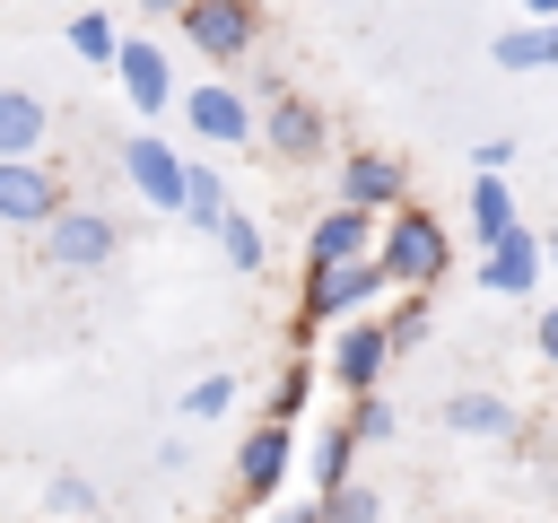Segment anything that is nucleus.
<instances>
[{"label":"nucleus","mask_w":558,"mask_h":523,"mask_svg":"<svg viewBox=\"0 0 558 523\" xmlns=\"http://www.w3.org/2000/svg\"><path fill=\"white\" fill-rule=\"evenodd\" d=\"M541 270H558V227H549V235H541Z\"/></svg>","instance_id":"obj_32"},{"label":"nucleus","mask_w":558,"mask_h":523,"mask_svg":"<svg viewBox=\"0 0 558 523\" xmlns=\"http://www.w3.org/2000/svg\"><path fill=\"white\" fill-rule=\"evenodd\" d=\"M445 427H453V436H514V401H497V392H453V401H445Z\"/></svg>","instance_id":"obj_18"},{"label":"nucleus","mask_w":558,"mask_h":523,"mask_svg":"<svg viewBox=\"0 0 558 523\" xmlns=\"http://www.w3.org/2000/svg\"><path fill=\"white\" fill-rule=\"evenodd\" d=\"M506 227H523V218H514V192H506V174H471V235H480V244H497Z\"/></svg>","instance_id":"obj_19"},{"label":"nucleus","mask_w":558,"mask_h":523,"mask_svg":"<svg viewBox=\"0 0 558 523\" xmlns=\"http://www.w3.org/2000/svg\"><path fill=\"white\" fill-rule=\"evenodd\" d=\"M253 139H262L279 166H314V157L331 148V122H323V105H314V96H296V87H279V78H270V105L253 113Z\"/></svg>","instance_id":"obj_3"},{"label":"nucleus","mask_w":558,"mask_h":523,"mask_svg":"<svg viewBox=\"0 0 558 523\" xmlns=\"http://www.w3.org/2000/svg\"><path fill=\"white\" fill-rule=\"evenodd\" d=\"M541 288V235L506 227L497 244H480V296H532Z\"/></svg>","instance_id":"obj_13"},{"label":"nucleus","mask_w":558,"mask_h":523,"mask_svg":"<svg viewBox=\"0 0 558 523\" xmlns=\"http://www.w3.org/2000/svg\"><path fill=\"white\" fill-rule=\"evenodd\" d=\"M314 384H323V366H314V357H288V366H279V392H270V418L296 427V410L314 401Z\"/></svg>","instance_id":"obj_22"},{"label":"nucleus","mask_w":558,"mask_h":523,"mask_svg":"<svg viewBox=\"0 0 558 523\" xmlns=\"http://www.w3.org/2000/svg\"><path fill=\"white\" fill-rule=\"evenodd\" d=\"M227 410H235V375H201L183 392V418H227Z\"/></svg>","instance_id":"obj_28"},{"label":"nucleus","mask_w":558,"mask_h":523,"mask_svg":"<svg viewBox=\"0 0 558 523\" xmlns=\"http://www.w3.org/2000/svg\"><path fill=\"white\" fill-rule=\"evenodd\" d=\"M506 166H514V139H506V131H497V139H480V148H471V174H506Z\"/></svg>","instance_id":"obj_29"},{"label":"nucleus","mask_w":558,"mask_h":523,"mask_svg":"<svg viewBox=\"0 0 558 523\" xmlns=\"http://www.w3.org/2000/svg\"><path fill=\"white\" fill-rule=\"evenodd\" d=\"M44 514H52V523L96 514V479H87V471H52V479H44Z\"/></svg>","instance_id":"obj_23"},{"label":"nucleus","mask_w":558,"mask_h":523,"mask_svg":"<svg viewBox=\"0 0 558 523\" xmlns=\"http://www.w3.org/2000/svg\"><path fill=\"white\" fill-rule=\"evenodd\" d=\"M532 349H541V357H549V366H558V296H549V305H541V314H532Z\"/></svg>","instance_id":"obj_30"},{"label":"nucleus","mask_w":558,"mask_h":523,"mask_svg":"<svg viewBox=\"0 0 558 523\" xmlns=\"http://www.w3.org/2000/svg\"><path fill=\"white\" fill-rule=\"evenodd\" d=\"M61 200H70V183L52 157H0V227H44Z\"/></svg>","instance_id":"obj_8"},{"label":"nucleus","mask_w":558,"mask_h":523,"mask_svg":"<svg viewBox=\"0 0 558 523\" xmlns=\"http://www.w3.org/2000/svg\"><path fill=\"white\" fill-rule=\"evenodd\" d=\"M366 253H375V209L331 200V209L305 227V270H323V262H366Z\"/></svg>","instance_id":"obj_14"},{"label":"nucleus","mask_w":558,"mask_h":523,"mask_svg":"<svg viewBox=\"0 0 558 523\" xmlns=\"http://www.w3.org/2000/svg\"><path fill=\"white\" fill-rule=\"evenodd\" d=\"M488 61H497V70H514V78H523V70H558V17L506 26V35L488 44Z\"/></svg>","instance_id":"obj_16"},{"label":"nucleus","mask_w":558,"mask_h":523,"mask_svg":"<svg viewBox=\"0 0 558 523\" xmlns=\"http://www.w3.org/2000/svg\"><path fill=\"white\" fill-rule=\"evenodd\" d=\"M174 105H183V131H192V139H218V148H244V139H253V96L227 87V78L174 87Z\"/></svg>","instance_id":"obj_9"},{"label":"nucleus","mask_w":558,"mask_h":523,"mask_svg":"<svg viewBox=\"0 0 558 523\" xmlns=\"http://www.w3.org/2000/svg\"><path fill=\"white\" fill-rule=\"evenodd\" d=\"M122 183H131L148 209H174V200H183V148L157 139V131H131V139H122Z\"/></svg>","instance_id":"obj_10"},{"label":"nucleus","mask_w":558,"mask_h":523,"mask_svg":"<svg viewBox=\"0 0 558 523\" xmlns=\"http://www.w3.org/2000/svg\"><path fill=\"white\" fill-rule=\"evenodd\" d=\"M349 462H357V436H349V427L314 436V497H323V488H340V479H349Z\"/></svg>","instance_id":"obj_27"},{"label":"nucleus","mask_w":558,"mask_h":523,"mask_svg":"<svg viewBox=\"0 0 558 523\" xmlns=\"http://www.w3.org/2000/svg\"><path fill=\"white\" fill-rule=\"evenodd\" d=\"M340 166V200L349 209H392V200H410V166L392 157V148H349V157H331Z\"/></svg>","instance_id":"obj_11"},{"label":"nucleus","mask_w":558,"mask_h":523,"mask_svg":"<svg viewBox=\"0 0 558 523\" xmlns=\"http://www.w3.org/2000/svg\"><path fill=\"white\" fill-rule=\"evenodd\" d=\"M35 235H44V262H52V270H70V279H78V270H105V262L122 253V227H113L105 209H70V200H61Z\"/></svg>","instance_id":"obj_5"},{"label":"nucleus","mask_w":558,"mask_h":523,"mask_svg":"<svg viewBox=\"0 0 558 523\" xmlns=\"http://www.w3.org/2000/svg\"><path fill=\"white\" fill-rule=\"evenodd\" d=\"M288 471H296V427L262 418V427L235 445V506H270V497L288 488Z\"/></svg>","instance_id":"obj_7"},{"label":"nucleus","mask_w":558,"mask_h":523,"mask_svg":"<svg viewBox=\"0 0 558 523\" xmlns=\"http://www.w3.org/2000/svg\"><path fill=\"white\" fill-rule=\"evenodd\" d=\"M174 218H192L201 235L227 218V183H218V166H209V157H183V200H174Z\"/></svg>","instance_id":"obj_17"},{"label":"nucleus","mask_w":558,"mask_h":523,"mask_svg":"<svg viewBox=\"0 0 558 523\" xmlns=\"http://www.w3.org/2000/svg\"><path fill=\"white\" fill-rule=\"evenodd\" d=\"M174 26H183V44L201 52V61H244L253 44H262V0H183L174 9Z\"/></svg>","instance_id":"obj_4"},{"label":"nucleus","mask_w":558,"mask_h":523,"mask_svg":"<svg viewBox=\"0 0 558 523\" xmlns=\"http://www.w3.org/2000/svg\"><path fill=\"white\" fill-rule=\"evenodd\" d=\"M340 427H349L357 453H366V445H392V436H401V410H392L384 384H375V392H349V418H340Z\"/></svg>","instance_id":"obj_21"},{"label":"nucleus","mask_w":558,"mask_h":523,"mask_svg":"<svg viewBox=\"0 0 558 523\" xmlns=\"http://www.w3.org/2000/svg\"><path fill=\"white\" fill-rule=\"evenodd\" d=\"M52 139V105L35 87H0V157H35Z\"/></svg>","instance_id":"obj_15"},{"label":"nucleus","mask_w":558,"mask_h":523,"mask_svg":"<svg viewBox=\"0 0 558 523\" xmlns=\"http://www.w3.org/2000/svg\"><path fill=\"white\" fill-rule=\"evenodd\" d=\"M375 270H384L392 288H436V279L453 270L445 218H436L427 200H392V209L375 218Z\"/></svg>","instance_id":"obj_1"},{"label":"nucleus","mask_w":558,"mask_h":523,"mask_svg":"<svg viewBox=\"0 0 558 523\" xmlns=\"http://www.w3.org/2000/svg\"><path fill=\"white\" fill-rule=\"evenodd\" d=\"M218 523H244V514H218Z\"/></svg>","instance_id":"obj_35"},{"label":"nucleus","mask_w":558,"mask_h":523,"mask_svg":"<svg viewBox=\"0 0 558 523\" xmlns=\"http://www.w3.org/2000/svg\"><path fill=\"white\" fill-rule=\"evenodd\" d=\"M514 9H523V17H558V0H514Z\"/></svg>","instance_id":"obj_33"},{"label":"nucleus","mask_w":558,"mask_h":523,"mask_svg":"<svg viewBox=\"0 0 558 523\" xmlns=\"http://www.w3.org/2000/svg\"><path fill=\"white\" fill-rule=\"evenodd\" d=\"M174 9H183V0H140V17H174Z\"/></svg>","instance_id":"obj_31"},{"label":"nucleus","mask_w":558,"mask_h":523,"mask_svg":"<svg viewBox=\"0 0 558 523\" xmlns=\"http://www.w3.org/2000/svg\"><path fill=\"white\" fill-rule=\"evenodd\" d=\"M340 392H375L384 375H392V340H384V323H375V305L366 314H349V323H331V357H314Z\"/></svg>","instance_id":"obj_6"},{"label":"nucleus","mask_w":558,"mask_h":523,"mask_svg":"<svg viewBox=\"0 0 558 523\" xmlns=\"http://www.w3.org/2000/svg\"><path fill=\"white\" fill-rule=\"evenodd\" d=\"M314 506H323V523H384V497H375V488H357V479L323 488Z\"/></svg>","instance_id":"obj_26"},{"label":"nucleus","mask_w":558,"mask_h":523,"mask_svg":"<svg viewBox=\"0 0 558 523\" xmlns=\"http://www.w3.org/2000/svg\"><path fill=\"white\" fill-rule=\"evenodd\" d=\"M105 70L122 78V96H131L140 113H166V105H174V70H166V44H148V35H122Z\"/></svg>","instance_id":"obj_12"},{"label":"nucleus","mask_w":558,"mask_h":523,"mask_svg":"<svg viewBox=\"0 0 558 523\" xmlns=\"http://www.w3.org/2000/svg\"><path fill=\"white\" fill-rule=\"evenodd\" d=\"M384 323V340H392V357L401 349H418L427 331H436V305H427V288H392V314H375Z\"/></svg>","instance_id":"obj_20"},{"label":"nucleus","mask_w":558,"mask_h":523,"mask_svg":"<svg viewBox=\"0 0 558 523\" xmlns=\"http://www.w3.org/2000/svg\"><path fill=\"white\" fill-rule=\"evenodd\" d=\"M392 279L375 270V253L366 262H323V270H305V296H296V323L305 331H331V323H349V314H366L375 296H384Z\"/></svg>","instance_id":"obj_2"},{"label":"nucleus","mask_w":558,"mask_h":523,"mask_svg":"<svg viewBox=\"0 0 558 523\" xmlns=\"http://www.w3.org/2000/svg\"><path fill=\"white\" fill-rule=\"evenodd\" d=\"M209 235L227 244V262H235V270H262V262H270V244H262V227H253L244 209H227V218H218Z\"/></svg>","instance_id":"obj_25"},{"label":"nucleus","mask_w":558,"mask_h":523,"mask_svg":"<svg viewBox=\"0 0 558 523\" xmlns=\"http://www.w3.org/2000/svg\"><path fill=\"white\" fill-rule=\"evenodd\" d=\"M279 523H323V506H288V514H279Z\"/></svg>","instance_id":"obj_34"},{"label":"nucleus","mask_w":558,"mask_h":523,"mask_svg":"<svg viewBox=\"0 0 558 523\" xmlns=\"http://www.w3.org/2000/svg\"><path fill=\"white\" fill-rule=\"evenodd\" d=\"M113 44H122V26H113L105 9H78V17H70V52H78V61H96V70H105V61H113Z\"/></svg>","instance_id":"obj_24"}]
</instances>
